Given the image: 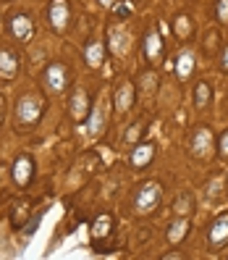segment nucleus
<instances>
[{
  "instance_id": "f257e3e1",
  "label": "nucleus",
  "mask_w": 228,
  "mask_h": 260,
  "mask_svg": "<svg viewBox=\"0 0 228 260\" xmlns=\"http://www.w3.org/2000/svg\"><path fill=\"white\" fill-rule=\"evenodd\" d=\"M207 97H210V87L202 81V84L197 87V105H204V100H207Z\"/></svg>"
}]
</instances>
